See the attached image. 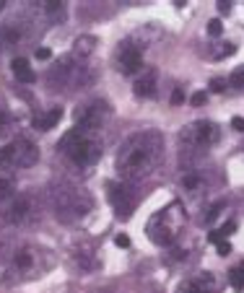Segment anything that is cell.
<instances>
[{
	"mask_svg": "<svg viewBox=\"0 0 244 293\" xmlns=\"http://www.w3.org/2000/svg\"><path fill=\"white\" fill-rule=\"evenodd\" d=\"M107 197H109V205H112L115 215L127 221L132 215V210L138 208V197L141 195L130 182H109L107 185Z\"/></svg>",
	"mask_w": 244,
	"mask_h": 293,
	"instance_id": "cell-9",
	"label": "cell"
},
{
	"mask_svg": "<svg viewBox=\"0 0 244 293\" xmlns=\"http://www.w3.org/2000/svg\"><path fill=\"white\" fill-rule=\"evenodd\" d=\"M164 159V135L156 130H141L120 145L117 171L125 182H141L151 176Z\"/></svg>",
	"mask_w": 244,
	"mask_h": 293,
	"instance_id": "cell-1",
	"label": "cell"
},
{
	"mask_svg": "<svg viewBox=\"0 0 244 293\" xmlns=\"http://www.w3.org/2000/svg\"><path fill=\"white\" fill-rule=\"evenodd\" d=\"M218 254H221V257L231 254V244H229V241H221V244H218Z\"/></svg>",
	"mask_w": 244,
	"mask_h": 293,
	"instance_id": "cell-27",
	"label": "cell"
},
{
	"mask_svg": "<svg viewBox=\"0 0 244 293\" xmlns=\"http://www.w3.org/2000/svg\"><path fill=\"white\" fill-rule=\"evenodd\" d=\"M0 215L13 226H29L39 218L37 197L31 192H13L11 197L0 200Z\"/></svg>",
	"mask_w": 244,
	"mask_h": 293,
	"instance_id": "cell-6",
	"label": "cell"
},
{
	"mask_svg": "<svg viewBox=\"0 0 244 293\" xmlns=\"http://www.w3.org/2000/svg\"><path fill=\"white\" fill-rule=\"evenodd\" d=\"M221 138V130L216 122L200 120V122H192L180 132V140L187 151H208L213 143H218Z\"/></svg>",
	"mask_w": 244,
	"mask_h": 293,
	"instance_id": "cell-8",
	"label": "cell"
},
{
	"mask_svg": "<svg viewBox=\"0 0 244 293\" xmlns=\"http://www.w3.org/2000/svg\"><path fill=\"white\" fill-rule=\"evenodd\" d=\"M3 127H6V115L0 112V130H3Z\"/></svg>",
	"mask_w": 244,
	"mask_h": 293,
	"instance_id": "cell-31",
	"label": "cell"
},
{
	"mask_svg": "<svg viewBox=\"0 0 244 293\" xmlns=\"http://www.w3.org/2000/svg\"><path fill=\"white\" fill-rule=\"evenodd\" d=\"M234 231H236V221H226L218 231H211V234H208V241H211V244H221L226 236H231Z\"/></svg>",
	"mask_w": 244,
	"mask_h": 293,
	"instance_id": "cell-16",
	"label": "cell"
},
{
	"mask_svg": "<svg viewBox=\"0 0 244 293\" xmlns=\"http://www.w3.org/2000/svg\"><path fill=\"white\" fill-rule=\"evenodd\" d=\"M190 101H192V106H203V104L208 101V94H205V91H195Z\"/></svg>",
	"mask_w": 244,
	"mask_h": 293,
	"instance_id": "cell-23",
	"label": "cell"
},
{
	"mask_svg": "<svg viewBox=\"0 0 244 293\" xmlns=\"http://www.w3.org/2000/svg\"><path fill=\"white\" fill-rule=\"evenodd\" d=\"M182 223H185V210L180 202H171V205L161 208L151 215L148 221V239L153 244H159V246H166L171 244L177 236H180V229H182Z\"/></svg>",
	"mask_w": 244,
	"mask_h": 293,
	"instance_id": "cell-5",
	"label": "cell"
},
{
	"mask_svg": "<svg viewBox=\"0 0 244 293\" xmlns=\"http://www.w3.org/2000/svg\"><path fill=\"white\" fill-rule=\"evenodd\" d=\"M229 283L236 293L244 290V262H239L236 267H231V273H229Z\"/></svg>",
	"mask_w": 244,
	"mask_h": 293,
	"instance_id": "cell-17",
	"label": "cell"
},
{
	"mask_svg": "<svg viewBox=\"0 0 244 293\" xmlns=\"http://www.w3.org/2000/svg\"><path fill=\"white\" fill-rule=\"evenodd\" d=\"M60 120H62V109H60V106H52V109H47V112H44V115L34 117V127L47 132V130L57 127V125H60Z\"/></svg>",
	"mask_w": 244,
	"mask_h": 293,
	"instance_id": "cell-14",
	"label": "cell"
},
{
	"mask_svg": "<svg viewBox=\"0 0 244 293\" xmlns=\"http://www.w3.org/2000/svg\"><path fill=\"white\" fill-rule=\"evenodd\" d=\"M156 81H159L156 70L148 67V70H143V76L135 81L132 91H135V96H141V99H151V96H156Z\"/></svg>",
	"mask_w": 244,
	"mask_h": 293,
	"instance_id": "cell-13",
	"label": "cell"
},
{
	"mask_svg": "<svg viewBox=\"0 0 244 293\" xmlns=\"http://www.w3.org/2000/svg\"><path fill=\"white\" fill-rule=\"evenodd\" d=\"M3 8H6V3H3V0H0V11H3Z\"/></svg>",
	"mask_w": 244,
	"mask_h": 293,
	"instance_id": "cell-32",
	"label": "cell"
},
{
	"mask_svg": "<svg viewBox=\"0 0 244 293\" xmlns=\"http://www.w3.org/2000/svg\"><path fill=\"white\" fill-rule=\"evenodd\" d=\"M224 208H226V202H224V200H218V202H213V205L208 208V213L203 215V223H213V221H216V218L221 215V210H224Z\"/></svg>",
	"mask_w": 244,
	"mask_h": 293,
	"instance_id": "cell-20",
	"label": "cell"
},
{
	"mask_svg": "<svg viewBox=\"0 0 244 293\" xmlns=\"http://www.w3.org/2000/svg\"><path fill=\"white\" fill-rule=\"evenodd\" d=\"M57 148L68 156V159L86 169V166H94L99 159H101V132H91V130H81V127H73L71 132L62 135V140L57 143Z\"/></svg>",
	"mask_w": 244,
	"mask_h": 293,
	"instance_id": "cell-3",
	"label": "cell"
},
{
	"mask_svg": "<svg viewBox=\"0 0 244 293\" xmlns=\"http://www.w3.org/2000/svg\"><path fill=\"white\" fill-rule=\"evenodd\" d=\"M109 104L101 101V99H94V101H88L83 106L76 109V127L81 130H91V132H101L107 120H109Z\"/></svg>",
	"mask_w": 244,
	"mask_h": 293,
	"instance_id": "cell-10",
	"label": "cell"
},
{
	"mask_svg": "<svg viewBox=\"0 0 244 293\" xmlns=\"http://www.w3.org/2000/svg\"><path fill=\"white\" fill-rule=\"evenodd\" d=\"M50 57H52L50 47H37V60H50Z\"/></svg>",
	"mask_w": 244,
	"mask_h": 293,
	"instance_id": "cell-25",
	"label": "cell"
},
{
	"mask_svg": "<svg viewBox=\"0 0 244 293\" xmlns=\"http://www.w3.org/2000/svg\"><path fill=\"white\" fill-rule=\"evenodd\" d=\"M221 31H224V26H221V21H218V18H213L211 24H208V34H211V36H221Z\"/></svg>",
	"mask_w": 244,
	"mask_h": 293,
	"instance_id": "cell-22",
	"label": "cell"
},
{
	"mask_svg": "<svg viewBox=\"0 0 244 293\" xmlns=\"http://www.w3.org/2000/svg\"><path fill=\"white\" fill-rule=\"evenodd\" d=\"M177 293H221L218 288V280L213 273H195L190 278H185L180 283V288H177Z\"/></svg>",
	"mask_w": 244,
	"mask_h": 293,
	"instance_id": "cell-12",
	"label": "cell"
},
{
	"mask_svg": "<svg viewBox=\"0 0 244 293\" xmlns=\"http://www.w3.org/2000/svg\"><path fill=\"white\" fill-rule=\"evenodd\" d=\"M115 60H117V70L125 73V76H132V73L143 70V52H141L138 44H132V42H122L120 44Z\"/></svg>",
	"mask_w": 244,
	"mask_h": 293,
	"instance_id": "cell-11",
	"label": "cell"
},
{
	"mask_svg": "<svg viewBox=\"0 0 244 293\" xmlns=\"http://www.w3.org/2000/svg\"><path fill=\"white\" fill-rule=\"evenodd\" d=\"M50 200H52V210H55L57 221H62V223H76V221L86 218L88 210L94 208V200L86 190H81L76 185H65V182L52 187Z\"/></svg>",
	"mask_w": 244,
	"mask_h": 293,
	"instance_id": "cell-4",
	"label": "cell"
},
{
	"mask_svg": "<svg viewBox=\"0 0 244 293\" xmlns=\"http://www.w3.org/2000/svg\"><path fill=\"white\" fill-rule=\"evenodd\" d=\"M44 13H47L52 21H62V18H65V6L57 3V0H50V3L44 6Z\"/></svg>",
	"mask_w": 244,
	"mask_h": 293,
	"instance_id": "cell-19",
	"label": "cell"
},
{
	"mask_svg": "<svg viewBox=\"0 0 244 293\" xmlns=\"http://www.w3.org/2000/svg\"><path fill=\"white\" fill-rule=\"evenodd\" d=\"M231 127L239 130V132H244V120H241V117H234V120H231Z\"/></svg>",
	"mask_w": 244,
	"mask_h": 293,
	"instance_id": "cell-29",
	"label": "cell"
},
{
	"mask_svg": "<svg viewBox=\"0 0 244 293\" xmlns=\"http://www.w3.org/2000/svg\"><path fill=\"white\" fill-rule=\"evenodd\" d=\"M229 11H231L229 3H218V13H229Z\"/></svg>",
	"mask_w": 244,
	"mask_h": 293,
	"instance_id": "cell-30",
	"label": "cell"
},
{
	"mask_svg": "<svg viewBox=\"0 0 244 293\" xmlns=\"http://www.w3.org/2000/svg\"><path fill=\"white\" fill-rule=\"evenodd\" d=\"M13 76H16L21 83H34V81H37L34 67H31L29 60H24V57H16V60H13Z\"/></svg>",
	"mask_w": 244,
	"mask_h": 293,
	"instance_id": "cell-15",
	"label": "cell"
},
{
	"mask_svg": "<svg viewBox=\"0 0 244 293\" xmlns=\"http://www.w3.org/2000/svg\"><path fill=\"white\" fill-rule=\"evenodd\" d=\"M200 185H203V176L197 174V171H187L182 176V190H187V192H197V190H200Z\"/></svg>",
	"mask_w": 244,
	"mask_h": 293,
	"instance_id": "cell-18",
	"label": "cell"
},
{
	"mask_svg": "<svg viewBox=\"0 0 244 293\" xmlns=\"http://www.w3.org/2000/svg\"><path fill=\"white\" fill-rule=\"evenodd\" d=\"M185 101V91L182 88H174V94H171V104H182Z\"/></svg>",
	"mask_w": 244,
	"mask_h": 293,
	"instance_id": "cell-26",
	"label": "cell"
},
{
	"mask_svg": "<svg viewBox=\"0 0 244 293\" xmlns=\"http://www.w3.org/2000/svg\"><path fill=\"white\" fill-rule=\"evenodd\" d=\"M115 244L120 246V249H127V246H130V236H127V234H117V236H115Z\"/></svg>",
	"mask_w": 244,
	"mask_h": 293,
	"instance_id": "cell-24",
	"label": "cell"
},
{
	"mask_svg": "<svg viewBox=\"0 0 244 293\" xmlns=\"http://www.w3.org/2000/svg\"><path fill=\"white\" fill-rule=\"evenodd\" d=\"M224 86H226V83L221 81V78H213V81H211V88H213V91H224Z\"/></svg>",
	"mask_w": 244,
	"mask_h": 293,
	"instance_id": "cell-28",
	"label": "cell"
},
{
	"mask_svg": "<svg viewBox=\"0 0 244 293\" xmlns=\"http://www.w3.org/2000/svg\"><path fill=\"white\" fill-rule=\"evenodd\" d=\"M52 262L55 260H52L50 249H44V246H39V244H31V241H21V244H16V246L8 249L0 280H3L6 285H18V283L34 280V278L47 273V270L52 267Z\"/></svg>",
	"mask_w": 244,
	"mask_h": 293,
	"instance_id": "cell-2",
	"label": "cell"
},
{
	"mask_svg": "<svg viewBox=\"0 0 244 293\" xmlns=\"http://www.w3.org/2000/svg\"><path fill=\"white\" fill-rule=\"evenodd\" d=\"M229 83H231L234 88H239V86H244V65H241V67H236V70L231 73V78H229Z\"/></svg>",
	"mask_w": 244,
	"mask_h": 293,
	"instance_id": "cell-21",
	"label": "cell"
},
{
	"mask_svg": "<svg viewBox=\"0 0 244 293\" xmlns=\"http://www.w3.org/2000/svg\"><path fill=\"white\" fill-rule=\"evenodd\" d=\"M39 161V148L26 138H13L0 148V164L6 169H29Z\"/></svg>",
	"mask_w": 244,
	"mask_h": 293,
	"instance_id": "cell-7",
	"label": "cell"
}]
</instances>
